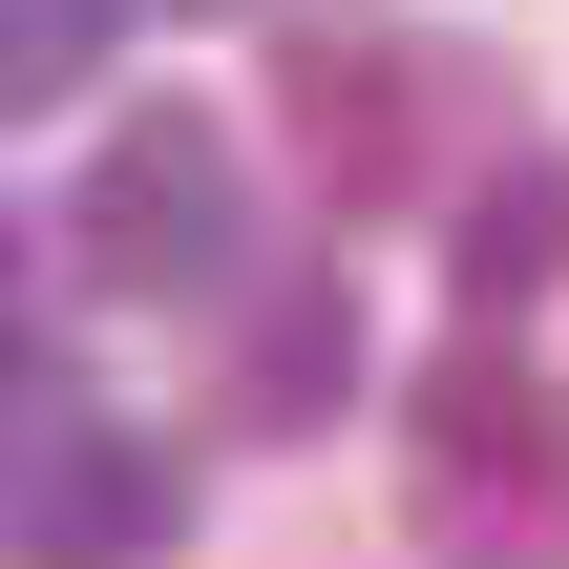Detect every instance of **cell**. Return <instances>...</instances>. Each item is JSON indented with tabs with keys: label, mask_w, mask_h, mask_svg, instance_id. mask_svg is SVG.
<instances>
[{
	"label": "cell",
	"mask_w": 569,
	"mask_h": 569,
	"mask_svg": "<svg viewBox=\"0 0 569 569\" xmlns=\"http://www.w3.org/2000/svg\"><path fill=\"white\" fill-rule=\"evenodd\" d=\"M274 127H296L317 211H422V190L486 148V63H465V42H422V21H296Z\"/></svg>",
	"instance_id": "1"
},
{
	"label": "cell",
	"mask_w": 569,
	"mask_h": 569,
	"mask_svg": "<svg viewBox=\"0 0 569 569\" xmlns=\"http://www.w3.org/2000/svg\"><path fill=\"white\" fill-rule=\"evenodd\" d=\"M84 296H232V127L211 106H127L84 211H63Z\"/></svg>",
	"instance_id": "2"
},
{
	"label": "cell",
	"mask_w": 569,
	"mask_h": 569,
	"mask_svg": "<svg viewBox=\"0 0 569 569\" xmlns=\"http://www.w3.org/2000/svg\"><path fill=\"white\" fill-rule=\"evenodd\" d=\"M422 528L443 549H569V380H528L507 338H465L422 380Z\"/></svg>",
	"instance_id": "3"
},
{
	"label": "cell",
	"mask_w": 569,
	"mask_h": 569,
	"mask_svg": "<svg viewBox=\"0 0 569 569\" xmlns=\"http://www.w3.org/2000/svg\"><path fill=\"white\" fill-rule=\"evenodd\" d=\"M443 253H465V296H486V317H507V296H549V274H569V169H549V148H507V169L465 190V232H443Z\"/></svg>",
	"instance_id": "4"
},
{
	"label": "cell",
	"mask_w": 569,
	"mask_h": 569,
	"mask_svg": "<svg viewBox=\"0 0 569 569\" xmlns=\"http://www.w3.org/2000/svg\"><path fill=\"white\" fill-rule=\"evenodd\" d=\"M338 380H359V274H296L274 317H253V422H338Z\"/></svg>",
	"instance_id": "5"
},
{
	"label": "cell",
	"mask_w": 569,
	"mask_h": 569,
	"mask_svg": "<svg viewBox=\"0 0 569 569\" xmlns=\"http://www.w3.org/2000/svg\"><path fill=\"white\" fill-rule=\"evenodd\" d=\"M106 63V0H0V106H63Z\"/></svg>",
	"instance_id": "6"
}]
</instances>
